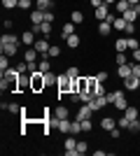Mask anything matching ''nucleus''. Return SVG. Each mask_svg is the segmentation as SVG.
Returning <instances> with one entry per match:
<instances>
[{"instance_id":"f257e3e1","label":"nucleus","mask_w":140,"mask_h":156,"mask_svg":"<svg viewBox=\"0 0 140 156\" xmlns=\"http://www.w3.org/2000/svg\"><path fill=\"white\" fill-rule=\"evenodd\" d=\"M56 86H59V96H63V93H68V96H70V93L75 91V79H73V77H68L66 72H63V75H59V82H56Z\"/></svg>"},{"instance_id":"f03ea898","label":"nucleus","mask_w":140,"mask_h":156,"mask_svg":"<svg viewBox=\"0 0 140 156\" xmlns=\"http://www.w3.org/2000/svg\"><path fill=\"white\" fill-rule=\"evenodd\" d=\"M47 89V82H45V72H33L31 75V91H35V93H40V91H45Z\"/></svg>"},{"instance_id":"7ed1b4c3","label":"nucleus","mask_w":140,"mask_h":156,"mask_svg":"<svg viewBox=\"0 0 140 156\" xmlns=\"http://www.w3.org/2000/svg\"><path fill=\"white\" fill-rule=\"evenodd\" d=\"M33 47H35V51L40 54V56H47V54H49V47H52V44H49V40H47V37H38Z\"/></svg>"},{"instance_id":"20e7f679","label":"nucleus","mask_w":140,"mask_h":156,"mask_svg":"<svg viewBox=\"0 0 140 156\" xmlns=\"http://www.w3.org/2000/svg\"><path fill=\"white\" fill-rule=\"evenodd\" d=\"M138 89H140V77L131 75V77L124 79V91H138Z\"/></svg>"},{"instance_id":"39448f33","label":"nucleus","mask_w":140,"mask_h":156,"mask_svg":"<svg viewBox=\"0 0 140 156\" xmlns=\"http://www.w3.org/2000/svg\"><path fill=\"white\" fill-rule=\"evenodd\" d=\"M133 75V65L131 63H124V65H117V77L119 79H126Z\"/></svg>"},{"instance_id":"423d86ee","label":"nucleus","mask_w":140,"mask_h":156,"mask_svg":"<svg viewBox=\"0 0 140 156\" xmlns=\"http://www.w3.org/2000/svg\"><path fill=\"white\" fill-rule=\"evenodd\" d=\"M107 14H110V5H105V2H103V5H98L96 9H93V16H96L98 21H105Z\"/></svg>"},{"instance_id":"0eeeda50","label":"nucleus","mask_w":140,"mask_h":156,"mask_svg":"<svg viewBox=\"0 0 140 156\" xmlns=\"http://www.w3.org/2000/svg\"><path fill=\"white\" fill-rule=\"evenodd\" d=\"M89 105H91V110H93V112H98V110H103V107H105V105H110V103H107V98H105V96H96Z\"/></svg>"},{"instance_id":"6e6552de","label":"nucleus","mask_w":140,"mask_h":156,"mask_svg":"<svg viewBox=\"0 0 140 156\" xmlns=\"http://www.w3.org/2000/svg\"><path fill=\"white\" fill-rule=\"evenodd\" d=\"M23 61H28V63H38L40 61V54L35 51V47H28L26 51H23Z\"/></svg>"},{"instance_id":"1a4fd4ad","label":"nucleus","mask_w":140,"mask_h":156,"mask_svg":"<svg viewBox=\"0 0 140 156\" xmlns=\"http://www.w3.org/2000/svg\"><path fill=\"white\" fill-rule=\"evenodd\" d=\"M91 114H93L91 105H89V103H84V105L80 107V112H77V119H80V121H84V119H91Z\"/></svg>"},{"instance_id":"9d476101","label":"nucleus","mask_w":140,"mask_h":156,"mask_svg":"<svg viewBox=\"0 0 140 156\" xmlns=\"http://www.w3.org/2000/svg\"><path fill=\"white\" fill-rule=\"evenodd\" d=\"M0 51L5 54V56H14V54L19 51V44H9V42H2V44H0Z\"/></svg>"},{"instance_id":"9b49d317","label":"nucleus","mask_w":140,"mask_h":156,"mask_svg":"<svg viewBox=\"0 0 140 156\" xmlns=\"http://www.w3.org/2000/svg\"><path fill=\"white\" fill-rule=\"evenodd\" d=\"M114 107H117V110H121V112H124V110H126V107H128V100H126V93H124V91H119V96H117V100H114Z\"/></svg>"},{"instance_id":"f8f14e48","label":"nucleus","mask_w":140,"mask_h":156,"mask_svg":"<svg viewBox=\"0 0 140 156\" xmlns=\"http://www.w3.org/2000/svg\"><path fill=\"white\" fill-rule=\"evenodd\" d=\"M2 42H9V44H21V35H14V33H5L0 37V44Z\"/></svg>"},{"instance_id":"ddd939ff","label":"nucleus","mask_w":140,"mask_h":156,"mask_svg":"<svg viewBox=\"0 0 140 156\" xmlns=\"http://www.w3.org/2000/svg\"><path fill=\"white\" fill-rule=\"evenodd\" d=\"M121 16H124L128 23H135V19L140 16V9H138V7H131V9H128V12H124Z\"/></svg>"},{"instance_id":"4468645a","label":"nucleus","mask_w":140,"mask_h":156,"mask_svg":"<svg viewBox=\"0 0 140 156\" xmlns=\"http://www.w3.org/2000/svg\"><path fill=\"white\" fill-rule=\"evenodd\" d=\"M35 40H38V37H35V33H33V30H26L23 35H21V44L33 47V44H35Z\"/></svg>"},{"instance_id":"2eb2a0df","label":"nucleus","mask_w":140,"mask_h":156,"mask_svg":"<svg viewBox=\"0 0 140 156\" xmlns=\"http://www.w3.org/2000/svg\"><path fill=\"white\" fill-rule=\"evenodd\" d=\"M100 128L103 130H112V128H117V121H114L112 117H103L100 119Z\"/></svg>"},{"instance_id":"dca6fc26","label":"nucleus","mask_w":140,"mask_h":156,"mask_svg":"<svg viewBox=\"0 0 140 156\" xmlns=\"http://www.w3.org/2000/svg\"><path fill=\"white\" fill-rule=\"evenodd\" d=\"M52 7H54V0H35V9H40V12H47Z\"/></svg>"},{"instance_id":"f3484780","label":"nucleus","mask_w":140,"mask_h":156,"mask_svg":"<svg viewBox=\"0 0 140 156\" xmlns=\"http://www.w3.org/2000/svg\"><path fill=\"white\" fill-rule=\"evenodd\" d=\"M66 44L70 47V49H77V47H80V35H77V33L68 35V37H66Z\"/></svg>"},{"instance_id":"a211bd4d","label":"nucleus","mask_w":140,"mask_h":156,"mask_svg":"<svg viewBox=\"0 0 140 156\" xmlns=\"http://www.w3.org/2000/svg\"><path fill=\"white\" fill-rule=\"evenodd\" d=\"M54 117H56V119H68V117H70V112H68L66 105H59V107L54 110Z\"/></svg>"},{"instance_id":"6ab92c4d","label":"nucleus","mask_w":140,"mask_h":156,"mask_svg":"<svg viewBox=\"0 0 140 156\" xmlns=\"http://www.w3.org/2000/svg\"><path fill=\"white\" fill-rule=\"evenodd\" d=\"M73 33H75V23H73V21H68V23H63V26H61V35H63V37L73 35Z\"/></svg>"},{"instance_id":"aec40b11","label":"nucleus","mask_w":140,"mask_h":156,"mask_svg":"<svg viewBox=\"0 0 140 156\" xmlns=\"http://www.w3.org/2000/svg\"><path fill=\"white\" fill-rule=\"evenodd\" d=\"M110 30H112V23H110V21H98V33L100 35H110Z\"/></svg>"},{"instance_id":"412c9836","label":"nucleus","mask_w":140,"mask_h":156,"mask_svg":"<svg viewBox=\"0 0 140 156\" xmlns=\"http://www.w3.org/2000/svg\"><path fill=\"white\" fill-rule=\"evenodd\" d=\"M42 21H45V12L33 9V12H31V23H42Z\"/></svg>"},{"instance_id":"4be33fe9","label":"nucleus","mask_w":140,"mask_h":156,"mask_svg":"<svg viewBox=\"0 0 140 156\" xmlns=\"http://www.w3.org/2000/svg\"><path fill=\"white\" fill-rule=\"evenodd\" d=\"M138 114H140V112H138V107H131V105H128L126 110H124V117H126V119H131V121H135V119H138Z\"/></svg>"},{"instance_id":"5701e85b","label":"nucleus","mask_w":140,"mask_h":156,"mask_svg":"<svg viewBox=\"0 0 140 156\" xmlns=\"http://www.w3.org/2000/svg\"><path fill=\"white\" fill-rule=\"evenodd\" d=\"M38 65H40V72H49L52 70V61L47 58V56H42V58L38 61Z\"/></svg>"},{"instance_id":"b1692460","label":"nucleus","mask_w":140,"mask_h":156,"mask_svg":"<svg viewBox=\"0 0 140 156\" xmlns=\"http://www.w3.org/2000/svg\"><path fill=\"white\" fill-rule=\"evenodd\" d=\"M114 49L117 51H128V44H126V37H117V42H114Z\"/></svg>"},{"instance_id":"393cba45","label":"nucleus","mask_w":140,"mask_h":156,"mask_svg":"<svg viewBox=\"0 0 140 156\" xmlns=\"http://www.w3.org/2000/svg\"><path fill=\"white\" fill-rule=\"evenodd\" d=\"M80 133H82V121L75 119L73 124H70V133H68V135H80Z\"/></svg>"},{"instance_id":"a878e982","label":"nucleus","mask_w":140,"mask_h":156,"mask_svg":"<svg viewBox=\"0 0 140 156\" xmlns=\"http://www.w3.org/2000/svg\"><path fill=\"white\" fill-rule=\"evenodd\" d=\"M117 12L119 14H124V12H128V9H131V5H128V0H117Z\"/></svg>"},{"instance_id":"bb28decb","label":"nucleus","mask_w":140,"mask_h":156,"mask_svg":"<svg viewBox=\"0 0 140 156\" xmlns=\"http://www.w3.org/2000/svg\"><path fill=\"white\" fill-rule=\"evenodd\" d=\"M126 23H128V21L124 19V16H119V19L112 21V28H114V30H124V28H126Z\"/></svg>"},{"instance_id":"cd10ccee","label":"nucleus","mask_w":140,"mask_h":156,"mask_svg":"<svg viewBox=\"0 0 140 156\" xmlns=\"http://www.w3.org/2000/svg\"><path fill=\"white\" fill-rule=\"evenodd\" d=\"M2 110H7V112H12V114H16V112H21L23 110V107H21V105H16V103H2Z\"/></svg>"},{"instance_id":"c85d7f7f","label":"nucleus","mask_w":140,"mask_h":156,"mask_svg":"<svg viewBox=\"0 0 140 156\" xmlns=\"http://www.w3.org/2000/svg\"><path fill=\"white\" fill-rule=\"evenodd\" d=\"M23 89H31V75H21L19 77V91H23Z\"/></svg>"},{"instance_id":"c756f323","label":"nucleus","mask_w":140,"mask_h":156,"mask_svg":"<svg viewBox=\"0 0 140 156\" xmlns=\"http://www.w3.org/2000/svg\"><path fill=\"white\" fill-rule=\"evenodd\" d=\"M75 91H87V77H77L75 79Z\"/></svg>"},{"instance_id":"7c9ffc66","label":"nucleus","mask_w":140,"mask_h":156,"mask_svg":"<svg viewBox=\"0 0 140 156\" xmlns=\"http://www.w3.org/2000/svg\"><path fill=\"white\" fill-rule=\"evenodd\" d=\"M45 82H47V86H54L56 82H59V77H56V75L49 70V72H45Z\"/></svg>"},{"instance_id":"2f4dec72","label":"nucleus","mask_w":140,"mask_h":156,"mask_svg":"<svg viewBox=\"0 0 140 156\" xmlns=\"http://www.w3.org/2000/svg\"><path fill=\"white\" fill-rule=\"evenodd\" d=\"M126 44H128V51H135V49H140V42L131 35V37H126Z\"/></svg>"},{"instance_id":"473e14b6","label":"nucleus","mask_w":140,"mask_h":156,"mask_svg":"<svg viewBox=\"0 0 140 156\" xmlns=\"http://www.w3.org/2000/svg\"><path fill=\"white\" fill-rule=\"evenodd\" d=\"M40 35H52V23H49V21H42L40 23Z\"/></svg>"},{"instance_id":"72a5a7b5","label":"nucleus","mask_w":140,"mask_h":156,"mask_svg":"<svg viewBox=\"0 0 140 156\" xmlns=\"http://www.w3.org/2000/svg\"><path fill=\"white\" fill-rule=\"evenodd\" d=\"M66 75H68V77H73V79H77V77H80V68H77V65H70V68L66 70Z\"/></svg>"},{"instance_id":"f704fd0d","label":"nucleus","mask_w":140,"mask_h":156,"mask_svg":"<svg viewBox=\"0 0 140 156\" xmlns=\"http://www.w3.org/2000/svg\"><path fill=\"white\" fill-rule=\"evenodd\" d=\"M63 149H77V140H75V137L70 135V137L66 140V142H63Z\"/></svg>"},{"instance_id":"c9c22d12","label":"nucleus","mask_w":140,"mask_h":156,"mask_svg":"<svg viewBox=\"0 0 140 156\" xmlns=\"http://www.w3.org/2000/svg\"><path fill=\"white\" fill-rule=\"evenodd\" d=\"M119 91H121V89H114V91H107V93H105V98H107V103H110V105H112L114 100H117V96H119Z\"/></svg>"},{"instance_id":"e433bc0d","label":"nucleus","mask_w":140,"mask_h":156,"mask_svg":"<svg viewBox=\"0 0 140 156\" xmlns=\"http://www.w3.org/2000/svg\"><path fill=\"white\" fill-rule=\"evenodd\" d=\"M59 54H61V47L52 44V47H49V54H47V58H56V56H59Z\"/></svg>"},{"instance_id":"4c0bfd02","label":"nucleus","mask_w":140,"mask_h":156,"mask_svg":"<svg viewBox=\"0 0 140 156\" xmlns=\"http://www.w3.org/2000/svg\"><path fill=\"white\" fill-rule=\"evenodd\" d=\"M70 21H73V23H82V21H84V14L82 12H73L70 14Z\"/></svg>"},{"instance_id":"58836bf2","label":"nucleus","mask_w":140,"mask_h":156,"mask_svg":"<svg viewBox=\"0 0 140 156\" xmlns=\"http://www.w3.org/2000/svg\"><path fill=\"white\" fill-rule=\"evenodd\" d=\"M7 68H9V56H5V54H2V56H0V70L5 72Z\"/></svg>"},{"instance_id":"ea45409f","label":"nucleus","mask_w":140,"mask_h":156,"mask_svg":"<svg viewBox=\"0 0 140 156\" xmlns=\"http://www.w3.org/2000/svg\"><path fill=\"white\" fill-rule=\"evenodd\" d=\"M126 130H131V133H140V121H138V119H135V121H131Z\"/></svg>"},{"instance_id":"a19ab883","label":"nucleus","mask_w":140,"mask_h":156,"mask_svg":"<svg viewBox=\"0 0 140 156\" xmlns=\"http://www.w3.org/2000/svg\"><path fill=\"white\" fill-rule=\"evenodd\" d=\"M93 128V124H91V119H84L82 121V133H89V130Z\"/></svg>"},{"instance_id":"79ce46f5","label":"nucleus","mask_w":140,"mask_h":156,"mask_svg":"<svg viewBox=\"0 0 140 156\" xmlns=\"http://www.w3.org/2000/svg\"><path fill=\"white\" fill-rule=\"evenodd\" d=\"M2 5L7 9H14V7H19V0H2Z\"/></svg>"},{"instance_id":"37998d69","label":"nucleus","mask_w":140,"mask_h":156,"mask_svg":"<svg viewBox=\"0 0 140 156\" xmlns=\"http://www.w3.org/2000/svg\"><path fill=\"white\" fill-rule=\"evenodd\" d=\"M77 151H80V154H87V151H89V144L84 142V140H82V142H77Z\"/></svg>"},{"instance_id":"c03bdc74","label":"nucleus","mask_w":140,"mask_h":156,"mask_svg":"<svg viewBox=\"0 0 140 156\" xmlns=\"http://www.w3.org/2000/svg\"><path fill=\"white\" fill-rule=\"evenodd\" d=\"M124 33H126L128 37H131V35H135V23H126V28H124Z\"/></svg>"},{"instance_id":"a18cd8bd","label":"nucleus","mask_w":140,"mask_h":156,"mask_svg":"<svg viewBox=\"0 0 140 156\" xmlns=\"http://www.w3.org/2000/svg\"><path fill=\"white\" fill-rule=\"evenodd\" d=\"M31 7H33L31 0H19V9H31Z\"/></svg>"},{"instance_id":"49530a36","label":"nucleus","mask_w":140,"mask_h":156,"mask_svg":"<svg viewBox=\"0 0 140 156\" xmlns=\"http://www.w3.org/2000/svg\"><path fill=\"white\" fill-rule=\"evenodd\" d=\"M128 124H131V119H126V117H121L119 121H117V126H119V128H128Z\"/></svg>"},{"instance_id":"de8ad7c7","label":"nucleus","mask_w":140,"mask_h":156,"mask_svg":"<svg viewBox=\"0 0 140 156\" xmlns=\"http://www.w3.org/2000/svg\"><path fill=\"white\" fill-rule=\"evenodd\" d=\"M45 21H49V23H54V12H52V9H47V12H45Z\"/></svg>"},{"instance_id":"09e8293b","label":"nucleus","mask_w":140,"mask_h":156,"mask_svg":"<svg viewBox=\"0 0 140 156\" xmlns=\"http://www.w3.org/2000/svg\"><path fill=\"white\" fill-rule=\"evenodd\" d=\"M131 65H133V75H135V77H140V63H135V61H131Z\"/></svg>"},{"instance_id":"8fccbe9b","label":"nucleus","mask_w":140,"mask_h":156,"mask_svg":"<svg viewBox=\"0 0 140 156\" xmlns=\"http://www.w3.org/2000/svg\"><path fill=\"white\" fill-rule=\"evenodd\" d=\"M107 77H110V75H107V72H98V75H96V79H98V82H105Z\"/></svg>"},{"instance_id":"3c124183","label":"nucleus","mask_w":140,"mask_h":156,"mask_svg":"<svg viewBox=\"0 0 140 156\" xmlns=\"http://www.w3.org/2000/svg\"><path fill=\"white\" fill-rule=\"evenodd\" d=\"M131 56H133L135 63H140V49H135V51H131Z\"/></svg>"},{"instance_id":"603ef678","label":"nucleus","mask_w":140,"mask_h":156,"mask_svg":"<svg viewBox=\"0 0 140 156\" xmlns=\"http://www.w3.org/2000/svg\"><path fill=\"white\" fill-rule=\"evenodd\" d=\"M66 156H80V151L77 149H66Z\"/></svg>"},{"instance_id":"864d4df0","label":"nucleus","mask_w":140,"mask_h":156,"mask_svg":"<svg viewBox=\"0 0 140 156\" xmlns=\"http://www.w3.org/2000/svg\"><path fill=\"white\" fill-rule=\"evenodd\" d=\"M117 128H119V126H117ZM117 128H112V130H110V135H112L114 140H117V137H119V133H121V130H117Z\"/></svg>"},{"instance_id":"5fc2aeb1","label":"nucleus","mask_w":140,"mask_h":156,"mask_svg":"<svg viewBox=\"0 0 140 156\" xmlns=\"http://www.w3.org/2000/svg\"><path fill=\"white\" fill-rule=\"evenodd\" d=\"M2 26H5V30H9V28H12V19H5V21H2Z\"/></svg>"},{"instance_id":"6e6d98bb","label":"nucleus","mask_w":140,"mask_h":156,"mask_svg":"<svg viewBox=\"0 0 140 156\" xmlns=\"http://www.w3.org/2000/svg\"><path fill=\"white\" fill-rule=\"evenodd\" d=\"M105 5H117V0H103Z\"/></svg>"},{"instance_id":"4d7b16f0","label":"nucleus","mask_w":140,"mask_h":156,"mask_svg":"<svg viewBox=\"0 0 140 156\" xmlns=\"http://www.w3.org/2000/svg\"><path fill=\"white\" fill-rule=\"evenodd\" d=\"M138 2H140V0H128V5H131V7H135Z\"/></svg>"},{"instance_id":"13d9d810","label":"nucleus","mask_w":140,"mask_h":156,"mask_svg":"<svg viewBox=\"0 0 140 156\" xmlns=\"http://www.w3.org/2000/svg\"><path fill=\"white\" fill-rule=\"evenodd\" d=\"M138 121H140V114H138Z\"/></svg>"},{"instance_id":"bf43d9fd","label":"nucleus","mask_w":140,"mask_h":156,"mask_svg":"<svg viewBox=\"0 0 140 156\" xmlns=\"http://www.w3.org/2000/svg\"><path fill=\"white\" fill-rule=\"evenodd\" d=\"M87 2H91V0H87Z\"/></svg>"}]
</instances>
